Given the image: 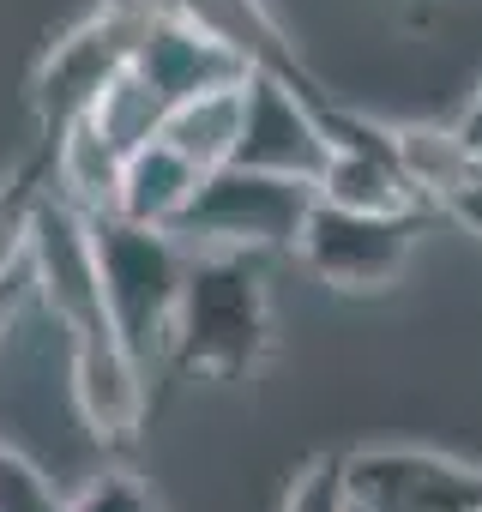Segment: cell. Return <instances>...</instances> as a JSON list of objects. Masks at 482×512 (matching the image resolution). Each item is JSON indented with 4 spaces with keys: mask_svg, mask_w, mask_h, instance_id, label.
Returning a JSON list of instances; mask_svg holds the SVG:
<instances>
[{
    "mask_svg": "<svg viewBox=\"0 0 482 512\" xmlns=\"http://www.w3.org/2000/svg\"><path fill=\"white\" fill-rule=\"evenodd\" d=\"M97 229V272H103V314L115 338L151 368L157 356H175V314L187 290L193 253L169 229H145L127 217H91Z\"/></svg>",
    "mask_w": 482,
    "mask_h": 512,
    "instance_id": "6da1fadb",
    "label": "cell"
},
{
    "mask_svg": "<svg viewBox=\"0 0 482 512\" xmlns=\"http://www.w3.org/2000/svg\"><path fill=\"white\" fill-rule=\"evenodd\" d=\"M272 350L266 290L254 278V253H199L187 266L181 314H175V356L193 374L235 380Z\"/></svg>",
    "mask_w": 482,
    "mask_h": 512,
    "instance_id": "7a4b0ae2",
    "label": "cell"
},
{
    "mask_svg": "<svg viewBox=\"0 0 482 512\" xmlns=\"http://www.w3.org/2000/svg\"><path fill=\"white\" fill-rule=\"evenodd\" d=\"M314 211V187L290 175H266L248 163H223L199 181L187 217L169 229L193 260L199 253H272L296 247Z\"/></svg>",
    "mask_w": 482,
    "mask_h": 512,
    "instance_id": "3957f363",
    "label": "cell"
},
{
    "mask_svg": "<svg viewBox=\"0 0 482 512\" xmlns=\"http://www.w3.org/2000/svg\"><path fill=\"white\" fill-rule=\"evenodd\" d=\"M145 13H151V0H103L97 13H85L73 31H61L49 43V55L31 73V109L49 139L61 127H73L79 115H91L97 97L115 85V73L133 67Z\"/></svg>",
    "mask_w": 482,
    "mask_h": 512,
    "instance_id": "277c9868",
    "label": "cell"
},
{
    "mask_svg": "<svg viewBox=\"0 0 482 512\" xmlns=\"http://www.w3.org/2000/svg\"><path fill=\"white\" fill-rule=\"evenodd\" d=\"M416 229L422 217L416 211H344V205H326L314 193V211L302 223V266L332 284V290H350V296H374V290H392L416 253Z\"/></svg>",
    "mask_w": 482,
    "mask_h": 512,
    "instance_id": "5b68a950",
    "label": "cell"
},
{
    "mask_svg": "<svg viewBox=\"0 0 482 512\" xmlns=\"http://www.w3.org/2000/svg\"><path fill=\"white\" fill-rule=\"evenodd\" d=\"M235 163L266 169V175H290V181H320L332 163V127L326 115L308 103V91L296 85V73H248L241 85V145Z\"/></svg>",
    "mask_w": 482,
    "mask_h": 512,
    "instance_id": "8992f818",
    "label": "cell"
},
{
    "mask_svg": "<svg viewBox=\"0 0 482 512\" xmlns=\"http://www.w3.org/2000/svg\"><path fill=\"white\" fill-rule=\"evenodd\" d=\"M362 512H482V464L428 446H362L344 458Z\"/></svg>",
    "mask_w": 482,
    "mask_h": 512,
    "instance_id": "52a82bcc",
    "label": "cell"
},
{
    "mask_svg": "<svg viewBox=\"0 0 482 512\" xmlns=\"http://www.w3.org/2000/svg\"><path fill=\"white\" fill-rule=\"evenodd\" d=\"M31 290L67 332L109 326L103 272H97V229L55 193H37V217H31Z\"/></svg>",
    "mask_w": 482,
    "mask_h": 512,
    "instance_id": "ba28073f",
    "label": "cell"
},
{
    "mask_svg": "<svg viewBox=\"0 0 482 512\" xmlns=\"http://www.w3.org/2000/svg\"><path fill=\"white\" fill-rule=\"evenodd\" d=\"M133 67H139L169 103H187V97H205V91H223V85H241L248 73H260V67L241 61L229 43L205 37L193 19H181L175 7H163V0H151V13H145Z\"/></svg>",
    "mask_w": 482,
    "mask_h": 512,
    "instance_id": "9c48e42d",
    "label": "cell"
},
{
    "mask_svg": "<svg viewBox=\"0 0 482 512\" xmlns=\"http://www.w3.org/2000/svg\"><path fill=\"white\" fill-rule=\"evenodd\" d=\"M326 127H332V163L314 181L326 205H344V211H416L422 205V193L410 187L392 151V127H362L350 115L344 121L326 115Z\"/></svg>",
    "mask_w": 482,
    "mask_h": 512,
    "instance_id": "30bf717a",
    "label": "cell"
},
{
    "mask_svg": "<svg viewBox=\"0 0 482 512\" xmlns=\"http://www.w3.org/2000/svg\"><path fill=\"white\" fill-rule=\"evenodd\" d=\"M73 398L91 434L115 452L145 416V362L115 338V326L73 332Z\"/></svg>",
    "mask_w": 482,
    "mask_h": 512,
    "instance_id": "8fae6325",
    "label": "cell"
},
{
    "mask_svg": "<svg viewBox=\"0 0 482 512\" xmlns=\"http://www.w3.org/2000/svg\"><path fill=\"white\" fill-rule=\"evenodd\" d=\"M55 199L73 205L79 217H115V193H121V169H127V151L91 121L79 115L73 127H61L55 139Z\"/></svg>",
    "mask_w": 482,
    "mask_h": 512,
    "instance_id": "7c38bea8",
    "label": "cell"
},
{
    "mask_svg": "<svg viewBox=\"0 0 482 512\" xmlns=\"http://www.w3.org/2000/svg\"><path fill=\"white\" fill-rule=\"evenodd\" d=\"M199 181H205V169H193L175 145L151 139V145H139V151L127 157V169H121L115 217L145 223V229H175V223L187 217V205H193Z\"/></svg>",
    "mask_w": 482,
    "mask_h": 512,
    "instance_id": "4fadbf2b",
    "label": "cell"
},
{
    "mask_svg": "<svg viewBox=\"0 0 482 512\" xmlns=\"http://www.w3.org/2000/svg\"><path fill=\"white\" fill-rule=\"evenodd\" d=\"M181 19H193L205 37L229 43L248 67H272V73H290V43L278 31V19L266 13V0H163Z\"/></svg>",
    "mask_w": 482,
    "mask_h": 512,
    "instance_id": "5bb4252c",
    "label": "cell"
},
{
    "mask_svg": "<svg viewBox=\"0 0 482 512\" xmlns=\"http://www.w3.org/2000/svg\"><path fill=\"white\" fill-rule=\"evenodd\" d=\"M241 85H248V79H241ZM241 85H223V91L175 103L169 121H163V145H175L205 175L235 163V145H241Z\"/></svg>",
    "mask_w": 482,
    "mask_h": 512,
    "instance_id": "9a60e30c",
    "label": "cell"
},
{
    "mask_svg": "<svg viewBox=\"0 0 482 512\" xmlns=\"http://www.w3.org/2000/svg\"><path fill=\"white\" fill-rule=\"evenodd\" d=\"M392 151H398L410 187L422 193V205H440L452 187H464V181L482 169V157L470 151V139L458 133V121H452V127H434V121L392 127Z\"/></svg>",
    "mask_w": 482,
    "mask_h": 512,
    "instance_id": "2e32d148",
    "label": "cell"
},
{
    "mask_svg": "<svg viewBox=\"0 0 482 512\" xmlns=\"http://www.w3.org/2000/svg\"><path fill=\"white\" fill-rule=\"evenodd\" d=\"M169 97L139 73V67H127V73H115V85L97 97V109H91V121L133 157L139 145H151V139H163V121H169Z\"/></svg>",
    "mask_w": 482,
    "mask_h": 512,
    "instance_id": "e0dca14e",
    "label": "cell"
},
{
    "mask_svg": "<svg viewBox=\"0 0 482 512\" xmlns=\"http://www.w3.org/2000/svg\"><path fill=\"white\" fill-rule=\"evenodd\" d=\"M0 512H67V488L19 446H0Z\"/></svg>",
    "mask_w": 482,
    "mask_h": 512,
    "instance_id": "ac0fdd59",
    "label": "cell"
},
{
    "mask_svg": "<svg viewBox=\"0 0 482 512\" xmlns=\"http://www.w3.org/2000/svg\"><path fill=\"white\" fill-rule=\"evenodd\" d=\"M278 512H356V500H350V476H344V458H308L296 476H290V488H284V506Z\"/></svg>",
    "mask_w": 482,
    "mask_h": 512,
    "instance_id": "d6986e66",
    "label": "cell"
},
{
    "mask_svg": "<svg viewBox=\"0 0 482 512\" xmlns=\"http://www.w3.org/2000/svg\"><path fill=\"white\" fill-rule=\"evenodd\" d=\"M31 217H37V193L19 181H0V284L31 266Z\"/></svg>",
    "mask_w": 482,
    "mask_h": 512,
    "instance_id": "ffe728a7",
    "label": "cell"
},
{
    "mask_svg": "<svg viewBox=\"0 0 482 512\" xmlns=\"http://www.w3.org/2000/svg\"><path fill=\"white\" fill-rule=\"evenodd\" d=\"M67 512H151V494H145V482L139 476H127V470H103V476H91L79 494H67Z\"/></svg>",
    "mask_w": 482,
    "mask_h": 512,
    "instance_id": "44dd1931",
    "label": "cell"
},
{
    "mask_svg": "<svg viewBox=\"0 0 482 512\" xmlns=\"http://www.w3.org/2000/svg\"><path fill=\"white\" fill-rule=\"evenodd\" d=\"M434 211H446V217H452L464 235H476V241H482V169H476L464 187H452V193H446Z\"/></svg>",
    "mask_w": 482,
    "mask_h": 512,
    "instance_id": "7402d4cb",
    "label": "cell"
},
{
    "mask_svg": "<svg viewBox=\"0 0 482 512\" xmlns=\"http://www.w3.org/2000/svg\"><path fill=\"white\" fill-rule=\"evenodd\" d=\"M25 302H31V266H25L19 278H7V284H0V338L13 332V320L25 314Z\"/></svg>",
    "mask_w": 482,
    "mask_h": 512,
    "instance_id": "603a6c76",
    "label": "cell"
},
{
    "mask_svg": "<svg viewBox=\"0 0 482 512\" xmlns=\"http://www.w3.org/2000/svg\"><path fill=\"white\" fill-rule=\"evenodd\" d=\"M458 133L470 139V151L482 157V85H476V97L464 103V115H458Z\"/></svg>",
    "mask_w": 482,
    "mask_h": 512,
    "instance_id": "cb8c5ba5",
    "label": "cell"
},
{
    "mask_svg": "<svg viewBox=\"0 0 482 512\" xmlns=\"http://www.w3.org/2000/svg\"><path fill=\"white\" fill-rule=\"evenodd\" d=\"M356 512H362V506H356Z\"/></svg>",
    "mask_w": 482,
    "mask_h": 512,
    "instance_id": "d4e9b609",
    "label": "cell"
}]
</instances>
